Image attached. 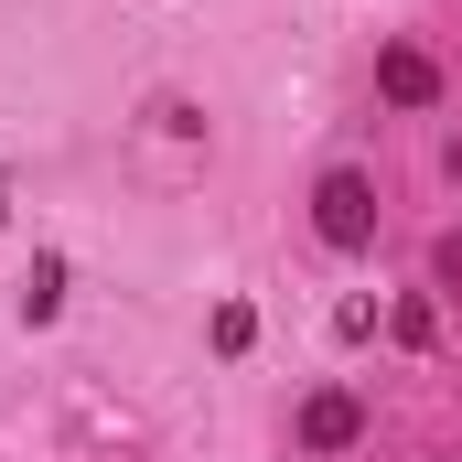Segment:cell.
<instances>
[{
    "label": "cell",
    "instance_id": "8992f818",
    "mask_svg": "<svg viewBox=\"0 0 462 462\" xmlns=\"http://www.w3.org/2000/svg\"><path fill=\"white\" fill-rule=\"evenodd\" d=\"M247 334H258V312H247V301H226V312H216V345L247 355Z\"/></svg>",
    "mask_w": 462,
    "mask_h": 462
},
{
    "label": "cell",
    "instance_id": "6da1fadb",
    "mask_svg": "<svg viewBox=\"0 0 462 462\" xmlns=\"http://www.w3.org/2000/svg\"><path fill=\"white\" fill-rule=\"evenodd\" d=\"M312 226H323V247H376V183L365 172H323L312 183Z\"/></svg>",
    "mask_w": 462,
    "mask_h": 462
},
{
    "label": "cell",
    "instance_id": "7a4b0ae2",
    "mask_svg": "<svg viewBox=\"0 0 462 462\" xmlns=\"http://www.w3.org/2000/svg\"><path fill=\"white\" fill-rule=\"evenodd\" d=\"M365 441V398L355 387H312L301 398V452H355Z\"/></svg>",
    "mask_w": 462,
    "mask_h": 462
},
{
    "label": "cell",
    "instance_id": "5b68a950",
    "mask_svg": "<svg viewBox=\"0 0 462 462\" xmlns=\"http://www.w3.org/2000/svg\"><path fill=\"white\" fill-rule=\"evenodd\" d=\"M387 323H398V345H430V334H441V312H430V301H398Z\"/></svg>",
    "mask_w": 462,
    "mask_h": 462
},
{
    "label": "cell",
    "instance_id": "3957f363",
    "mask_svg": "<svg viewBox=\"0 0 462 462\" xmlns=\"http://www.w3.org/2000/svg\"><path fill=\"white\" fill-rule=\"evenodd\" d=\"M376 97H387V108H430V97H441V65H430L420 43H387V54H376Z\"/></svg>",
    "mask_w": 462,
    "mask_h": 462
},
{
    "label": "cell",
    "instance_id": "277c9868",
    "mask_svg": "<svg viewBox=\"0 0 462 462\" xmlns=\"http://www.w3.org/2000/svg\"><path fill=\"white\" fill-rule=\"evenodd\" d=\"M54 301H65V258H32V280H22V312H32V323H54Z\"/></svg>",
    "mask_w": 462,
    "mask_h": 462
}]
</instances>
